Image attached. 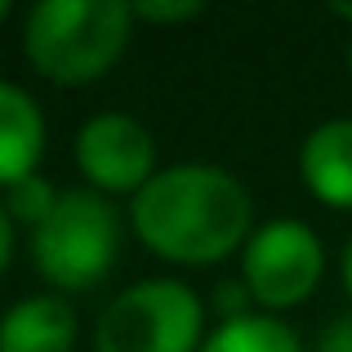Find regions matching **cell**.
I'll return each mask as SVG.
<instances>
[{
  "label": "cell",
  "mask_w": 352,
  "mask_h": 352,
  "mask_svg": "<svg viewBox=\"0 0 352 352\" xmlns=\"http://www.w3.org/2000/svg\"><path fill=\"white\" fill-rule=\"evenodd\" d=\"M129 232L156 258L179 267H210L245 250L254 232V201L223 165L183 161L143 183L125 210Z\"/></svg>",
  "instance_id": "cell-1"
},
{
  "label": "cell",
  "mask_w": 352,
  "mask_h": 352,
  "mask_svg": "<svg viewBox=\"0 0 352 352\" xmlns=\"http://www.w3.org/2000/svg\"><path fill=\"white\" fill-rule=\"evenodd\" d=\"M134 9L120 0H41L23 18V54L50 85H94L120 63Z\"/></svg>",
  "instance_id": "cell-2"
},
{
  "label": "cell",
  "mask_w": 352,
  "mask_h": 352,
  "mask_svg": "<svg viewBox=\"0 0 352 352\" xmlns=\"http://www.w3.org/2000/svg\"><path fill=\"white\" fill-rule=\"evenodd\" d=\"M125 245V214L94 188H72L58 197L41 228H32V263L54 294L94 290L112 276Z\"/></svg>",
  "instance_id": "cell-3"
},
{
  "label": "cell",
  "mask_w": 352,
  "mask_h": 352,
  "mask_svg": "<svg viewBox=\"0 0 352 352\" xmlns=\"http://www.w3.org/2000/svg\"><path fill=\"white\" fill-rule=\"evenodd\" d=\"M206 303L174 276L134 281L98 312L94 352H201Z\"/></svg>",
  "instance_id": "cell-4"
},
{
  "label": "cell",
  "mask_w": 352,
  "mask_h": 352,
  "mask_svg": "<svg viewBox=\"0 0 352 352\" xmlns=\"http://www.w3.org/2000/svg\"><path fill=\"white\" fill-rule=\"evenodd\" d=\"M326 276V245L303 219H267L241 250V285L267 317L299 308Z\"/></svg>",
  "instance_id": "cell-5"
},
{
  "label": "cell",
  "mask_w": 352,
  "mask_h": 352,
  "mask_svg": "<svg viewBox=\"0 0 352 352\" xmlns=\"http://www.w3.org/2000/svg\"><path fill=\"white\" fill-rule=\"evenodd\" d=\"M76 170L98 197H138L156 174V138L129 112H98L76 129Z\"/></svg>",
  "instance_id": "cell-6"
},
{
  "label": "cell",
  "mask_w": 352,
  "mask_h": 352,
  "mask_svg": "<svg viewBox=\"0 0 352 352\" xmlns=\"http://www.w3.org/2000/svg\"><path fill=\"white\" fill-rule=\"evenodd\" d=\"M299 179L312 201L352 210V116L321 120L299 147Z\"/></svg>",
  "instance_id": "cell-7"
},
{
  "label": "cell",
  "mask_w": 352,
  "mask_h": 352,
  "mask_svg": "<svg viewBox=\"0 0 352 352\" xmlns=\"http://www.w3.org/2000/svg\"><path fill=\"white\" fill-rule=\"evenodd\" d=\"M45 138H50V129H45L41 103L23 85L0 80V192L41 174Z\"/></svg>",
  "instance_id": "cell-8"
},
{
  "label": "cell",
  "mask_w": 352,
  "mask_h": 352,
  "mask_svg": "<svg viewBox=\"0 0 352 352\" xmlns=\"http://www.w3.org/2000/svg\"><path fill=\"white\" fill-rule=\"evenodd\" d=\"M76 348V308L67 294H27L0 317V352H72Z\"/></svg>",
  "instance_id": "cell-9"
},
{
  "label": "cell",
  "mask_w": 352,
  "mask_h": 352,
  "mask_svg": "<svg viewBox=\"0 0 352 352\" xmlns=\"http://www.w3.org/2000/svg\"><path fill=\"white\" fill-rule=\"evenodd\" d=\"M201 352H303V339L294 335L290 321L267 317V312H245V317L219 321L206 335Z\"/></svg>",
  "instance_id": "cell-10"
},
{
  "label": "cell",
  "mask_w": 352,
  "mask_h": 352,
  "mask_svg": "<svg viewBox=\"0 0 352 352\" xmlns=\"http://www.w3.org/2000/svg\"><path fill=\"white\" fill-rule=\"evenodd\" d=\"M58 197H63V192L54 188L45 174H32V179L14 183V188L0 197V206H5V214H9V223H14V228L23 223L27 232H32V228H41L45 219H50V210L58 206Z\"/></svg>",
  "instance_id": "cell-11"
},
{
  "label": "cell",
  "mask_w": 352,
  "mask_h": 352,
  "mask_svg": "<svg viewBox=\"0 0 352 352\" xmlns=\"http://www.w3.org/2000/svg\"><path fill=\"white\" fill-rule=\"evenodd\" d=\"M134 9V23H192V18L206 14V5L201 0H147V5H129Z\"/></svg>",
  "instance_id": "cell-12"
},
{
  "label": "cell",
  "mask_w": 352,
  "mask_h": 352,
  "mask_svg": "<svg viewBox=\"0 0 352 352\" xmlns=\"http://www.w3.org/2000/svg\"><path fill=\"white\" fill-rule=\"evenodd\" d=\"M312 352H352V312L330 321V326L317 335V348Z\"/></svg>",
  "instance_id": "cell-13"
},
{
  "label": "cell",
  "mask_w": 352,
  "mask_h": 352,
  "mask_svg": "<svg viewBox=\"0 0 352 352\" xmlns=\"http://www.w3.org/2000/svg\"><path fill=\"white\" fill-rule=\"evenodd\" d=\"M9 263H14V223H9L5 206H0V276H5Z\"/></svg>",
  "instance_id": "cell-14"
},
{
  "label": "cell",
  "mask_w": 352,
  "mask_h": 352,
  "mask_svg": "<svg viewBox=\"0 0 352 352\" xmlns=\"http://www.w3.org/2000/svg\"><path fill=\"white\" fill-rule=\"evenodd\" d=\"M344 290L352 294V236H348V245H344Z\"/></svg>",
  "instance_id": "cell-15"
},
{
  "label": "cell",
  "mask_w": 352,
  "mask_h": 352,
  "mask_svg": "<svg viewBox=\"0 0 352 352\" xmlns=\"http://www.w3.org/2000/svg\"><path fill=\"white\" fill-rule=\"evenodd\" d=\"M330 14L344 18V23H352V0H335V5H330Z\"/></svg>",
  "instance_id": "cell-16"
},
{
  "label": "cell",
  "mask_w": 352,
  "mask_h": 352,
  "mask_svg": "<svg viewBox=\"0 0 352 352\" xmlns=\"http://www.w3.org/2000/svg\"><path fill=\"white\" fill-rule=\"evenodd\" d=\"M5 18H9V0H0V23H5Z\"/></svg>",
  "instance_id": "cell-17"
},
{
  "label": "cell",
  "mask_w": 352,
  "mask_h": 352,
  "mask_svg": "<svg viewBox=\"0 0 352 352\" xmlns=\"http://www.w3.org/2000/svg\"><path fill=\"white\" fill-rule=\"evenodd\" d=\"M348 76H352V41H348Z\"/></svg>",
  "instance_id": "cell-18"
}]
</instances>
